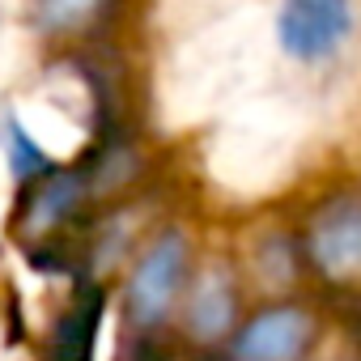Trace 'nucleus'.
Masks as SVG:
<instances>
[{"mask_svg": "<svg viewBox=\"0 0 361 361\" xmlns=\"http://www.w3.org/2000/svg\"><path fill=\"white\" fill-rule=\"evenodd\" d=\"M276 30L293 60H327L353 35V0H285Z\"/></svg>", "mask_w": 361, "mask_h": 361, "instance_id": "nucleus-1", "label": "nucleus"}, {"mask_svg": "<svg viewBox=\"0 0 361 361\" xmlns=\"http://www.w3.org/2000/svg\"><path fill=\"white\" fill-rule=\"evenodd\" d=\"M183 272H188V243L178 230H166L157 234V243L145 251V259L136 264L132 272V285H128V310L140 327H153L161 323V314L170 310L178 285H183Z\"/></svg>", "mask_w": 361, "mask_h": 361, "instance_id": "nucleus-2", "label": "nucleus"}, {"mask_svg": "<svg viewBox=\"0 0 361 361\" xmlns=\"http://www.w3.org/2000/svg\"><path fill=\"white\" fill-rule=\"evenodd\" d=\"M314 336V319L298 306L255 314L230 344V361H298Z\"/></svg>", "mask_w": 361, "mask_h": 361, "instance_id": "nucleus-3", "label": "nucleus"}, {"mask_svg": "<svg viewBox=\"0 0 361 361\" xmlns=\"http://www.w3.org/2000/svg\"><path fill=\"white\" fill-rule=\"evenodd\" d=\"M306 251L327 281H357L361 276V200L331 204L310 226Z\"/></svg>", "mask_w": 361, "mask_h": 361, "instance_id": "nucleus-4", "label": "nucleus"}, {"mask_svg": "<svg viewBox=\"0 0 361 361\" xmlns=\"http://www.w3.org/2000/svg\"><path fill=\"white\" fill-rule=\"evenodd\" d=\"M85 192H90L85 170H51L43 183L35 188L30 204H26V230L47 234V230L64 226L77 213V204L85 200Z\"/></svg>", "mask_w": 361, "mask_h": 361, "instance_id": "nucleus-5", "label": "nucleus"}, {"mask_svg": "<svg viewBox=\"0 0 361 361\" xmlns=\"http://www.w3.org/2000/svg\"><path fill=\"white\" fill-rule=\"evenodd\" d=\"M234 323V281L213 268L200 276L196 293H192V306H188V327L196 340H221Z\"/></svg>", "mask_w": 361, "mask_h": 361, "instance_id": "nucleus-6", "label": "nucleus"}, {"mask_svg": "<svg viewBox=\"0 0 361 361\" xmlns=\"http://www.w3.org/2000/svg\"><path fill=\"white\" fill-rule=\"evenodd\" d=\"M102 306H106V298H102L98 289H90V293L60 319V331H56V340H51V361H90Z\"/></svg>", "mask_w": 361, "mask_h": 361, "instance_id": "nucleus-7", "label": "nucleus"}, {"mask_svg": "<svg viewBox=\"0 0 361 361\" xmlns=\"http://www.w3.org/2000/svg\"><path fill=\"white\" fill-rule=\"evenodd\" d=\"M5 145H9V166H13L18 178H43V174H51L47 153L26 136V128L18 119H5Z\"/></svg>", "mask_w": 361, "mask_h": 361, "instance_id": "nucleus-8", "label": "nucleus"}, {"mask_svg": "<svg viewBox=\"0 0 361 361\" xmlns=\"http://www.w3.org/2000/svg\"><path fill=\"white\" fill-rule=\"evenodd\" d=\"M106 5H111V0H43V5H39V22L47 30H81Z\"/></svg>", "mask_w": 361, "mask_h": 361, "instance_id": "nucleus-9", "label": "nucleus"}]
</instances>
